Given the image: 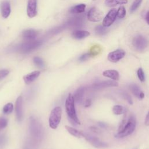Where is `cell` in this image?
<instances>
[{"mask_svg": "<svg viewBox=\"0 0 149 149\" xmlns=\"http://www.w3.org/2000/svg\"><path fill=\"white\" fill-rule=\"evenodd\" d=\"M98 125L101 127H105L106 126V124L102 122H99Z\"/></svg>", "mask_w": 149, "mask_h": 149, "instance_id": "f35d334b", "label": "cell"}, {"mask_svg": "<svg viewBox=\"0 0 149 149\" xmlns=\"http://www.w3.org/2000/svg\"><path fill=\"white\" fill-rule=\"evenodd\" d=\"M141 2L142 0H135L130 8V12L132 13L135 11L140 6Z\"/></svg>", "mask_w": 149, "mask_h": 149, "instance_id": "83f0119b", "label": "cell"}, {"mask_svg": "<svg viewBox=\"0 0 149 149\" xmlns=\"http://www.w3.org/2000/svg\"><path fill=\"white\" fill-rule=\"evenodd\" d=\"M65 109L66 113L69 118L77 124L80 125V122L77 116L74 107V100L73 98V95H72L71 93H69L66 99Z\"/></svg>", "mask_w": 149, "mask_h": 149, "instance_id": "6da1fadb", "label": "cell"}, {"mask_svg": "<svg viewBox=\"0 0 149 149\" xmlns=\"http://www.w3.org/2000/svg\"><path fill=\"white\" fill-rule=\"evenodd\" d=\"M103 12L96 7L91 8L87 13V19L92 22H98L102 20Z\"/></svg>", "mask_w": 149, "mask_h": 149, "instance_id": "52a82bcc", "label": "cell"}, {"mask_svg": "<svg viewBox=\"0 0 149 149\" xmlns=\"http://www.w3.org/2000/svg\"><path fill=\"white\" fill-rule=\"evenodd\" d=\"M120 95L125 100H126L128 102L129 104H133V101H132V98H131L130 95L127 92L122 91L120 93Z\"/></svg>", "mask_w": 149, "mask_h": 149, "instance_id": "1f68e13d", "label": "cell"}, {"mask_svg": "<svg viewBox=\"0 0 149 149\" xmlns=\"http://www.w3.org/2000/svg\"><path fill=\"white\" fill-rule=\"evenodd\" d=\"M95 33L97 34H98L99 35H103V34L106 33L107 29H106L105 27L100 25V26H98L95 27Z\"/></svg>", "mask_w": 149, "mask_h": 149, "instance_id": "f546056e", "label": "cell"}, {"mask_svg": "<svg viewBox=\"0 0 149 149\" xmlns=\"http://www.w3.org/2000/svg\"><path fill=\"white\" fill-rule=\"evenodd\" d=\"M15 112L17 120L21 121L23 119V98L20 95L16 100L15 104Z\"/></svg>", "mask_w": 149, "mask_h": 149, "instance_id": "7c38bea8", "label": "cell"}, {"mask_svg": "<svg viewBox=\"0 0 149 149\" xmlns=\"http://www.w3.org/2000/svg\"><path fill=\"white\" fill-rule=\"evenodd\" d=\"M124 111V109L122 106L119 105H114L112 108V112L115 115H119L123 113Z\"/></svg>", "mask_w": 149, "mask_h": 149, "instance_id": "d4e9b609", "label": "cell"}, {"mask_svg": "<svg viewBox=\"0 0 149 149\" xmlns=\"http://www.w3.org/2000/svg\"><path fill=\"white\" fill-rule=\"evenodd\" d=\"M137 74L138 78L140 80V81L144 82L145 81V74L143 69L141 68H139L137 72Z\"/></svg>", "mask_w": 149, "mask_h": 149, "instance_id": "4dcf8cb0", "label": "cell"}, {"mask_svg": "<svg viewBox=\"0 0 149 149\" xmlns=\"http://www.w3.org/2000/svg\"><path fill=\"white\" fill-rule=\"evenodd\" d=\"M91 104V101L90 99H87L86 100V102H85V107H88L90 106Z\"/></svg>", "mask_w": 149, "mask_h": 149, "instance_id": "8d00e7d4", "label": "cell"}, {"mask_svg": "<svg viewBox=\"0 0 149 149\" xmlns=\"http://www.w3.org/2000/svg\"><path fill=\"white\" fill-rule=\"evenodd\" d=\"M62 115V109L60 107H55L51 112L49 117V125L51 128L56 129L60 123Z\"/></svg>", "mask_w": 149, "mask_h": 149, "instance_id": "3957f363", "label": "cell"}, {"mask_svg": "<svg viewBox=\"0 0 149 149\" xmlns=\"http://www.w3.org/2000/svg\"><path fill=\"white\" fill-rule=\"evenodd\" d=\"M86 6V5L84 3L78 4L77 5H75V6L72 7L69 10V12H70V13H73V14L81 13H83L85 10Z\"/></svg>", "mask_w": 149, "mask_h": 149, "instance_id": "ffe728a7", "label": "cell"}, {"mask_svg": "<svg viewBox=\"0 0 149 149\" xmlns=\"http://www.w3.org/2000/svg\"><path fill=\"white\" fill-rule=\"evenodd\" d=\"M125 52L122 49H118L109 52L108 55V59L109 61L116 63L122 59L125 55Z\"/></svg>", "mask_w": 149, "mask_h": 149, "instance_id": "30bf717a", "label": "cell"}, {"mask_svg": "<svg viewBox=\"0 0 149 149\" xmlns=\"http://www.w3.org/2000/svg\"><path fill=\"white\" fill-rule=\"evenodd\" d=\"M9 72L7 69H2L0 70V80L4 79L8 74H9Z\"/></svg>", "mask_w": 149, "mask_h": 149, "instance_id": "e575fe53", "label": "cell"}, {"mask_svg": "<svg viewBox=\"0 0 149 149\" xmlns=\"http://www.w3.org/2000/svg\"><path fill=\"white\" fill-rule=\"evenodd\" d=\"M38 32L34 29H27L23 31L22 36L24 38L29 40H34L37 37Z\"/></svg>", "mask_w": 149, "mask_h": 149, "instance_id": "ac0fdd59", "label": "cell"}, {"mask_svg": "<svg viewBox=\"0 0 149 149\" xmlns=\"http://www.w3.org/2000/svg\"><path fill=\"white\" fill-rule=\"evenodd\" d=\"M127 3V0H105V4L108 7L115 6L117 5H123Z\"/></svg>", "mask_w": 149, "mask_h": 149, "instance_id": "7402d4cb", "label": "cell"}, {"mask_svg": "<svg viewBox=\"0 0 149 149\" xmlns=\"http://www.w3.org/2000/svg\"><path fill=\"white\" fill-rule=\"evenodd\" d=\"M116 14L117 10L115 9H111L104 18L102 21V26L105 27H108L111 26L116 19Z\"/></svg>", "mask_w": 149, "mask_h": 149, "instance_id": "9c48e42d", "label": "cell"}, {"mask_svg": "<svg viewBox=\"0 0 149 149\" xmlns=\"http://www.w3.org/2000/svg\"><path fill=\"white\" fill-rule=\"evenodd\" d=\"M101 52V48L98 45H94L90 49V54L91 56H96Z\"/></svg>", "mask_w": 149, "mask_h": 149, "instance_id": "cb8c5ba5", "label": "cell"}, {"mask_svg": "<svg viewBox=\"0 0 149 149\" xmlns=\"http://www.w3.org/2000/svg\"><path fill=\"white\" fill-rule=\"evenodd\" d=\"M85 92V87L83 86H81L79 87L75 91L73 98L74 100V102L76 101L77 104H80L82 102L84 94Z\"/></svg>", "mask_w": 149, "mask_h": 149, "instance_id": "e0dca14e", "label": "cell"}, {"mask_svg": "<svg viewBox=\"0 0 149 149\" xmlns=\"http://www.w3.org/2000/svg\"><path fill=\"white\" fill-rule=\"evenodd\" d=\"M93 1H95V0H93Z\"/></svg>", "mask_w": 149, "mask_h": 149, "instance_id": "ab89813d", "label": "cell"}, {"mask_svg": "<svg viewBox=\"0 0 149 149\" xmlns=\"http://www.w3.org/2000/svg\"><path fill=\"white\" fill-rule=\"evenodd\" d=\"M8 125V120L6 118H0V130L4 129Z\"/></svg>", "mask_w": 149, "mask_h": 149, "instance_id": "d6a6232c", "label": "cell"}, {"mask_svg": "<svg viewBox=\"0 0 149 149\" xmlns=\"http://www.w3.org/2000/svg\"><path fill=\"white\" fill-rule=\"evenodd\" d=\"M118 86V83L116 81H114L112 80H105L100 82H97L94 83L91 87L94 90H101L107 87H116Z\"/></svg>", "mask_w": 149, "mask_h": 149, "instance_id": "8fae6325", "label": "cell"}, {"mask_svg": "<svg viewBox=\"0 0 149 149\" xmlns=\"http://www.w3.org/2000/svg\"><path fill=\"white\" fill-rule=\"evenodd\" d=\"M33 62L39 68H42L44 66V63L42 59L38 56H36L33 58Z\"/></svg>", "mask_w": 149, "mask_h": 149, "instance_id": "f1b7e54d", "label": "cell"}, {"mask_svg": "<svg viewBox=\"0 0 149 149\" xmlns=\"http://www.w3.org/2000/svg\"><path fill=\"white\" fill-rule=\"evenodd\" d=\"M132 44L137 51H143L148 46V41L143 36L137 35L133 38Z\"/></svg>", "mask_w": 149, "mask_h": 149, "instance_id": "277c9868", "label": "cell"}, {"mask_svg": "<svg viewBox=\"0 0 149 149\" xmlns=\"http://www.w3.org/2000/svg\"><path fill=\"white\" fill-rule=\"evenodd\" d=\"M90 36V33L85 30H76L73 32L72 36L76 39H82Z\"/></svg>", "mask_w": 149, "mask_h": 149, "instance_id": "44dd1931", "label": "cell"}, {"mask_svg": "<svg viewBox=\"0 0 149 149\" xmlns=\"http://www.w3.org/2000/svg\"><path fill=\"white\" fill-rule=\"evenodd\" d=\"M146 20L147 23L149 24V11H148L147 13V14H146Z\"/></svg>", "mask_w": 149, "mask_h": 149, "instance_id": "74e56055", "label": "cell"}, {"mask_svg": "<svg viewBox=\"0 0 149 149\" xmlns=\"http://www.w3.org/2000/svg\"><path fill=\"white\" fill-rule=\"evenodd\" d=\"M65 129H66V130L72 136H74V137H80L81 136L83 137V133H81V132L79 131L78 130L74 129V128H73L69 126H67L66 125L65 126Z\"/></svg>", "mask_w": 149, "mask_h": 149, "instance_id": "603a6c76", "label": "cell"}, {"mask_svg": "<svg viewBox=\"0 0 149 149\" xmlns=\"http://www.w3.org/2000/svg\"><path fill=\"white\" fill-rule=\"evenodd\" d=\"M27 14L30 18H33L37 15V0H28Z\"/></svg>", "mask_w": 149, "mask_h": 149, "instance_id": "4fadbf2b", "label": "cell"}, {"mask_svg": "<svg viewBox=\"0 0 149 149\" xmlns=\"http://www.w3.org/2000/svg\"><path fill=\"white\" fill-rule=\"evenodd\" d=\"M91 55L88 52V53H86V54H83L82 55H81L79 58V60L80 61V62H84V61H87L88 59H89L90 57H91Z\"/></svg>", "mask_w": 149, "mask_h": 149, "instance_id": "836d02e7", "label": "cell"}, {"mask_svg": "<svg viewBox=\"0 0 149 149\" xmlns=\"http://www.w3.org/2000/svg\"><path fill=\"white\" fill-rule=\"evenodd\" d=\"M126 11L125 6H121L117 10V17L119 19H123L126 16Z\"/></svg>", "mask_w": 149, "mask_h": 149, "instance_id": "484cf974", "label": "cell"}, {"mask_svg": "<svg viewBox=\"0 0 149 149\" xmlns=\"http://www.w3.org/2000/svg\"><path fill=\"white\" fill-rule=\"evenodd\" d=\"M13 104L10 102L6 104L3 108V112L5 114H9L13 111Z\"/></svg>", "mask_w": 149, "mask_h": 149, "instance_id": "4316f807", "label": "cell"}, {"mask_svg": "<svg viewBox=\"0 0 149 149\" xmlns=\"http://www.w3.org/2000/svg\"><path fill=\"white\" fill-rule=\"evenodd\" d=\"M136 128V119L134 115H132L129 116L126 124L123 128L118 131L115 134V137L117 138H123L131 134L135 130Z\"/></svg>", "mask_w": 149, "mask_h": 149, "instance_id": "7a4b0ae2", "label": "cell"}, {"mask_svg": "<svg viewBox=\"0 0 149 149\" xmlns=\"http://www.w3.org/2000/svg\"><path fill=\"white\" fill-rule=\"evenodd\" d=\"M83 137H84L85 139L95 147L102 148H106L108 146V144L107 143L102 141L97 137L93 136L92 135L88 134H85L83 133Z\"/></svg>", "mask_w": 149, "mask_h": 149, "instance_id": "ba28073f", "label": "cell"}, {"mask_svg": "<svg viewBox=\"0 0 149 149\" xmlns=\"http://www.w3.org/2000/svg\"><path fill=\"white\" fill-rule=\"evenodd\" d=\"M144 124L146 125V126H149V111L146 116V118H145V121H144Z\"/></svg>", "mask_w": 149, "mask_h": 149, "instance_id": "d590c367", "label": "cell"}, {"mask_svg": "<svg viewBox=\"0 0 149 149\" xmlns=\"http://www.w3.org/2000/svg\"><path fill=\"white\" fill-rule=\"evenodd\" d=\"M102 74L104 76L107 77L115 81L118 80L119 79V72L116 70H106L103 72Z\"/></svg>", "mask_w": 149, "mask_h": 149, "instance_id": "d6986e66", "label": "cell"}, {"mask_svg": "<svg viewBox=\"0 0 149 149\" xmlns=\"http://www.w3.org/2000/svg\"><path fill=\"white\" fill-rule=\"evenodd\" d=\"M30 129L33 137L40 139L42 134V127L39 122L34 118H31L30 122Z\"/></svg>", "mask_w": 149, "mask_h": 149, "instance_id": "5b68a950", "label": "cell"}, {"mask_svg": "<svg viewBox=\"0 0 149 149\" xmlns=\"http://www.w3.org/2000/svg\"><path fill=\"white\" fill-rule=\"evenodd\" d=\"M129 90L133 93L134 95H135L137 98L140 100H142L144 97V94L139 86L134 83H131L129 86Z\"/></svg>", "mask_w": 149, "mask_h": 149, "instance_id": "9a60e30c", "label": "cell"}, {"mask_svg": "<svg viewBox=\"0 0 149 149\" xmlns=\"http://www.w3.org/2000/svg\"><path fill=\"white\" fill-rule=\"evenodd\" d=\"M40 74V72L38 70L33 71L29 74H27L23 76V80L26 84H29L31 83L34 80H35Z\"/></svg>", "mask_w": 149, "mask_h": 149, "instance_id": "2e32d148", "label": "cell"}, {"mask_svg": "<svg viewBox=\"0 0 149 149\" xmlns=\"http://www.w3.org/2000/svg\"><path fill=\"white\" fill-rule=\"evenodd\" d=\"M1 10L2 16L5 19L8 18L11 12L10 2L7 0L3 1L1 5Z\"/></svg>", "mask_w": 149, "mask_h": 149, "instance_id": "5bb4252c", "label": "cell"}, {"mask_svg": "<svg viewBox=\"0 0 149 149\" xmlns=\"http://www.w3.org/2000/svg\"><path fill=\"white\" fill-rule=\"evenodd\" d=\"M41 44L42 42L41 41L29 40L20 45V50L24 53L29 52L39 47Z\"/></svg>", "mask_w": 149, "mask_h": 149, "instance_id": "8992f818", "label": "cell"}]
</instances>
